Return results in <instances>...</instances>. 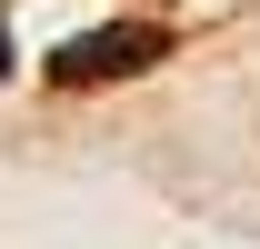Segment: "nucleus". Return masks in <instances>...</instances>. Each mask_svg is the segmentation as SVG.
Listing matches in <instances>:
<instances>
[{"label":"nucleus","mask_w":260,"mask_h":249,"mask_svg":"<svg viewBox=\"0 0 260 249\" xmlns=\"http://www.w3.org/2000/svg\"><path fill=\"white\" fill-rule=\"evenodd\" d=\"M150 60H160V30H90L60 50V80H130Z\"/></svg>","instance_id":"f257e3e1"},{"label":"nucleus","mask_w":260,"mask_h":249,"mask_svg":"<svg viewBox=\"0 0 260 249\" xmlns=\"http://www.w3.org/2000/svg\"><path fill=\"white\" fill-rule=\"evenodd\" d=\"M0 70H10V30H0Z\"/></svg>","instance_id":"f03ea898"}]
</instances>
